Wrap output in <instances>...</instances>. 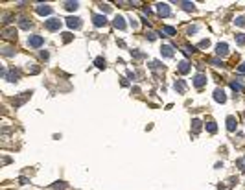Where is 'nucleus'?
<instances>
[{"mask_svg":"<svg viewBox=\"0 0 245 190\" xmlns=\"http://www.w3.org/2000/svg\"><path fill=\"white\" fill-rule=\"evenodd\" d=\"M44 28H46L48 32H57L59 28H61V20L55 19V17H52V19L44 20Z\"/></svg>","mask_w":245,"mask_h":190,"instance_id":"f257e3e1","label":"nucleus"},{"mask_svg":"<svg viewBox=\"0 0 245 190\" xmlns=\"http://www.w3.org/2000/svg\"><path fill=\"white\" fill-rule=\"evenodd\" d=\"M28 44L31 48H41L44 44V39L41 37V35H30V37H28Z\"/></svg>","mask_w":245,"mask_h":190,"instance_id":"f03ea898","label":"nucleus"},{"mask_svg":"<svg viewBox=\"0 0 245 190\" xmlns=\"http://www.w3.org/2000/svg\"><path fill=\"white\" fill-rule=\"evenodd\" d=\"M81 24H83V22H81L79 17H68V19H66V26L72 28V30H79Z\"/></svg>","mask_w":245,"mask_h":190,"instance_id":"7ed1b4c3","label":"nucleus"},{"mask_svg":"<svg viewBox=\"0 0 245 190\" xmlns=\"http://www.w3.org/2000/svg\"><path fill=\"white\" fill-rule=\"evenodd\" d=\"M157 13H159L160 17H168V15L171 13V9H170V6H168V4L159 2V4H157Z\"/></svg>","mask_w":245,"mask_h":190,"instance_id":"20e7f679","label":"nucleus"},{"mask_svg":"<svg viewBox=\"0 0 245 190\" xmlns=\"http://www.w3.org/2000/svg\"><path fill=\"white\" fill-rule=\"evenodd\" d=\"M4 78L8 80V81H11V83H17V81H19V78H20V74H19V70L11 68V70H8V72H6Z\"/></svg>","mask_w":245,"mask_h":190,"instance_id":"39448f33","label":"nucleus"},{"mask_svg":"<svg viewBox=\"0 0 245 190\" xmlns=\"http://www.w3.org/2000/svg\"><path fill=\"white\" fill-rule=\"evenodd\" d=\"M194 85L201 89V87H205L206 85V76L205 74H197V76H194Z\"/></svg>","mask_w":245,"mask_h":190,"instance_id":"423d86ee","label":"nucleus"},{"mask_svg":"<svg viewBox=\"0 0 245 190\" xmlns=\"http://www.w3.org/2000/svg\"><path fill=\"white\" fill-rule=\"evenodd\" d=\"M214 100L219 102V103H225V102H227L225 90H223V89H216V90H214Z\"/></svg>","mask_w":245,"mask_h":190,"instance_id":"0eeeda50","label":"nucleus"},{"mask_svg":"<svg viewBox=\"0 0 245 190\" xmlns=\"http://www.w3.org/2000/svg\"><path fill=\"white\" fill-rule=\"evenodd\" d=\"M92 22L96 28H101L107 24V19H105V15H92Z\"/></svg>","mask_w":245,"mask_h":190,"instance_id":"6e6552de","label":"nucleus"},{"mask_svg":"<svg viewBox=\"0 0 245 190\" xmlns=\"http://www.w3.org/2000/svg\"><path fill=\"white\" fill-rule=\"evenodd\" d=\"M35 9H37L39 15H50V13H52V8L48 4H37V8H35Z\"/></svg>","mask_w":245,"mask_h":190,"instance_id":"1a4fd4ad","label":"nucleus"},{"mask_svg":"<svg viewBox=\"0 0 245 190\" xmlns=\"http://www.w3.org/2000/svg\"><path fill=\"white\" fill-rule=\"evenodd\" d=\"M216 54L221 55V57H225V55L229 54V46H227V43H219L218 46H216Z\"/></svg>","mask_w":245,"mask_h":190,"instance_id":"9d476101","label":"nucleus"},{"mask_svg":"<svg viewBox=\"0 0 245 190\" xmlns=\"http://www.w3.org/2000/svg\"><path fill=\"white\" fill-rule=\"evenodd\" d=\"M2 37H6V39H15L17 37V30H15V28H4V30H2Z\"/></svg>","mask_w":245,"mask_h":190,"instance_id":"9b49d317","label":"nucleus"},{"mask_svg":"<svg viewBox=\"0 0 245 190\" xmlns=\"http://www.w3.org/2000/svg\"><path fill=\"white\" fill-rule=\"evenodd\" d=\"M113 24H114V28H118V30H125V19L120 17V15H116V17H114Z\"/></svg>","mask_w":245,"mask_h":190,"instance_id":"f8f14e48","label":"nucleus"},{"mask_svg":"<svg viewBox=\"0 0 245 190\" xmlns=\"http://www.w3.org/2000/svg\"><path fill=\"white\" fill-rule=\"evenodd\" d=\"M236 125H238V120H236V116H227V129L229 131H236Z\"/></svg>","mask_w":245,"mask_h":190,"instance_id":"ddd939ff","label":"nucleus"},{"mask_svg":"<svg viewBox=\"0 0 245 190\" xmlns=\"http://www.w3.org/2000/svg\"><path fill=\"white\" fill-rule=\"evenodd\" d=\"M30 94H31V92H22V96H19L17 100H13V105H15V107H20V105H22V103L28 100V98H30Z\"/></svg>","mask_w":245,"mask_h":190,"instance_id":"4468645a","label":"nucleus"},{"mask_svg":"<svg viewBox=\"0 0 245 190\" xmlns=\"http://www.w3.org/2000/svg\"><path fill=\"white\" fill-rule=\"evenodd\" d=\"M173 89L177 90V92H181V94H183V92H186V83H184L183 80H177V81L173 83Z\"/></svg>","mask_w":245,"mask_h":190,"instance_id":"2eb2a0df","label":"nucleus"},{"mask_svg":"<svg viewBox=\"0 0 245 190\" xmlns=\"http://www.w3.org/2000/svg\"><path fill=\"white\" fill-rule=\"evenodd\" d=\"M160 54H162L164 57H171V55H173V48L170 44H164L162 48H160Z\"/></svg>","mask_w":245,"mask_h":190,"instance_id":"dca6fc26","label":"nucleus"},{"mask_svg":"<svg viewBox=\"0 0 245 190\" xmlns=\"http://www.w3.org/2000/svg\"><path fill=\"white\" fill-rule=\"evenodd\" d=\"M179 72L181 74H188V72H190V63H188V61H181L179 63Z\"/></svg>","mask_w":245,"mask_h":190,"instance_id":"f3484780","label":"nucleus"},{"mask_svg":"<svg viewBox=\"0 0 245 190\" xmlns=\"http://www.w3.org/2000/svg\"><path fill=\"white\" fill-rule=\"evenodd\" d=\"M19 26L22 28V30H30V26H31V20L30 19H26V17H22L19 20Z\"/></svg>","mask_w":245,"mask_h":190,"instance_id":"a211bd4d","label":"nucleus"},{"mask_svg":"<svg viewBox=\"0 0 245 190\" xmlns=\"http://www.w3.org/2000/svg\"><path fill=\"white\" fill-rule=\"evenodd\" d=\"M192 131H194V135H197V133L201 131V120H197V118L192 120Z\"/></svg>","mask_w":245,"mask_h":190,"instance_id":"6ab92c4d","label":"nucleus"},{"mask_svg":"<svg viewBox=\"0 0 245 190\" xmlns=\"http://www.w3.org/2000/svg\"><path fill=\"white\" fill-rule=\"evenodd\" d=\"M234 41H236L238 46H243L245 44V33H236L234 35Z\"/></svg>","mask_w":245,"mask_h":190,"instance_id":"aec40b11","label":"nucleus"},{"mask_svg":"<svg viewBox=\"0 0 245 190\" xmlns=\"http://www.w3.org/2000/svg\"><path fill=\"white\" fill-rule=\"evenodd\" d=\"M63 6H65V9H68V11H76V9L79 8V4H78V2H65Z\"/></svg>","mask_w":245,"mask_h":190,"instance_id":"412c9836","label":"nucleus"},{"mask_svg":"<svg viewBox=\"0 0 245 190\" xmlns=\"http://www.w3.org/2000/svg\"><path fill=\"white\" fill-rule=\"evenodd\" d=\"M205 128H206V131H208V133H216V131H218V125H216V122H212V120L206 122Z\"/></svg>","mask_w":245,"mask_h":190,"instance_id":"4be33fe9","label":"nucleus"},{"mask_svg":"<svg viewBox=\"0 0 245 190\" xmlns=\"http://www.w3.org/2000/svg\"><path fill=\"white\" fill-rule=\"evenodd\" d=\"M66 186H68V185H66L65 181H57L52 188H54V190H66Z\"/></svg>","mask_w":245,"mask_h":190,"instance_id":"5701e85b","label":"nucleus"},{"mask_svg":"<svg viewBox=\"0 0 245 190\" xmlns=\"http://www.w3.org/2000/svg\"><path fill=\"white\" fill-rule=\"evenodd\" d=\"M162 33H164V35H175L177 32H175L173 26H164V28H162Z\"/></svg>","mask_w":245,"mask_h":190,"instance_id":"b1692460","label":"nucleus"},{"mask_svg":"<svg viewBox=\"0 0 245 190\" xmlns=\"http://www.w3.org/2000/svg\"><path fill=\"white\" fill-rule=\"evenodd\" d=\"M2 54L6 55V57H11V55H15L13 48H9V46H4V48H2Z\"/></svg>","mask_w":245,"mask_h":190,"instance_id":"393cba45","label":"nucleus"},{"mask_svg":"<svg viewBox=\"0 0 245 190\" xmlns=\"http://www.w3.org/2000/svg\"><path fill=\"white\" fill-rule=\"evenodd\" d=\"M230 87H232V90H236V92H240V90H243V85L240 81H232L230 83Z\"/></svg>","mask_w":245,"mask_h":190,"instance_id":"a878e982","label":"nucleus"},{"mask_svg":"<svg viewBox=\"0 0 245 190\" xmlns=\"http://www.w3.org/2000/svg\"><path fill=\"white\" fill-rule=\"evenodd\" d=\"M210 63H212L214 67H225V63H223L221 59H218V57H212V59H210Z\"/></svg>","mask_w":245,"mask_h":190,"instance_id":"bb28decb","label":"nucleus"},{"mask_svg":"<svg viewBox=\"0 0 245 190\" xmlns=\"http://www.w3.org/2000/svg\"><path fill=\"white\" fill-rule=\"evenodd\" d=\"M28 72L30 74H39V67H35L33 63H30V65H28Z\"/></svg>","mask_w":245,"mask_h":190,"instance_id":"cd10ccee","label":"nucleus"},{"mask_svg":"<svg viewBox=\"0 0 245 190\" xmlns=\"http://www.w3.org/2000/svg\"><path fill=\"white\" fill-rule=\"evenodd\" d=\"M181 6H183V9H186V11H192L194 9V4L192 2H181Z\"/></svg>","mask_w":245,"mask_h":190,"instance_id":"c85d7f7f","label":"nucleus"},{"mask_svg":"<svg viewBox=\"0 0 245 190\" xmlns=\"http://www.w3.org/2000/svg\"><path fill=\"white\" fill-rule=\"evenodd\" d=\"M94 63H96V67H98V68H105V59L96 57V61H94Z\"/></svg>","mask_w":245,"mask_h":190,"instance_id":"c756f323","label":"nucleus"},{"mask_svg":"<svg viewBox=\"0 0 245 190\" xmlns=\"http://www.w3.org/2000/svg\"><path fill=\"white\" fill-rule=\"evenodd\" d=\"M236 26H241V28H245V17H236Z\"/></svg>","mask_w":245,"mask_h":190,"instance_id":"7c9ffc66","label":"nucleus"},{"mask_svg":"<svg viewBox=\"0 0 245 190\" xmlns=\"http://www.w3.org/2000/svg\"><path fill=\"white\" fill-rule=\"evenodd\" d=\"M131 55H133V57H136V59H142L144 57V54L138 52V50H131Z\"/></svg>","mask_w":245,"mask_h":190,"instance_id":"2f4dec72","label":"nucleus"},{"mask_svg":"<svg viewBox=\"0 0 245 190\" xmlns=\"http://www.w3.org/2000/svg\"><path fill=\"white\" fill-rule=\"evenodd\" d=\"M146 37H148L149 41H155L157 39V33L155 32H146Z\"/></svg>","mask_w":245,"mask_h":190,"instance_id":"473e14b6","label":"nucleus"},{"mask_svg":"<svg viewBox=\"0 0 245 190\" xmlns=\"http://www.w3.org/2000/svg\"><path fill=\"white\" fill-rule=\"evenodd\" d=\"M72 41V33H63V43H70Z\"/></svg>","mask_w":245,"mask_h":190,"instance_id":"72a5a7b5","label":"nucleus"},{"mask_svg":"<svg viewBox=\"0 0 245 190\" xmlns=\"http://www.w3.org/2000/svg\"><path fill=\"white\" fill-rule=\"evenodd\" d=\"M2 19H4V20H2L4 24H9V22H11V15H9V13H6V15H4Z\"/></svg>","mask_w":245,"mask_h":190,"instance_id":"f704fd0d","label":"nucleus"},{"mask_svg":"<svg viewBox=\"0 0 245 190\" xmlns=\"http://www.w3.org/2000/svg\"><path fill=\"white\" fill-rule=\"evenodd\" d=\"M100 9H101L103 13H109V11H111V6H107V4H101V6H100Z\"/></svg>","mask_w":245,"mask_h":190,"instance_id":"c9c22d12","label":"nucleus"},{"mask_svg":"<svg viewBox=\"0 0 245 190\" xmlns=\"http://www.w3.org/2000/svg\"><path fill=\"white\" fill-rule=\"evenodd\" d=\"M199 46H201V48H208V46H210V41H208V39L201 41V43H199Z\"/></svg>","mask_w":245,"mask_h":190,"instance_id":"e433bc0d","label":"nucleus"},{"mask_svg":"<svg viewBox=\"0 0 245 190\" xmlns=\"http://www.w3.org/2000/svg\"><path fill=\"white\" fill-rule=\"evenodd\" d=\"M238 166H240L241 172H245V163H243V161H238Z\"/></svg>","mask_w":245,"mask_h":190,"instance_id":"4c0bfd02","label":"nucleus"},{"mask_svg":"<svg viewBox=\"0 0 245 190\" xmlns=\"http://www.w3.org/2000/svg\"><path fill=\"white\" fill-rule=\"evenodd\" d=\"M195 32H197V26H190V28H188V33H195Z\"/></svg>","mask_w":245,"mask_h":190,"instance_id":"58836bf2","label":"nucleus"},{"mask_svg":"<svg viewBox=\"0 0 245 190\" xmlns=\"http://www.w3.org/2000/svg\"><path fill=\"white\" fill-rule=\"evenodd\" d=\"M131 26H133V30H135V28H138V22H136V19H133V20H131Z\"/></svg>","mask_w":245,"mask_h":190,"instance_id":"ea45409f","label":"nucleus"},{"mask_svg":"<svg viewBox=\"0 0 245 190\" xmlns=\"http://www.w3.org/2000/svg\"><path fill=\"white\" fill-rule=\"evenodd\" d=\"M127 76H129V78H131L133 81H135V80H136V74H135V72H127Z\"/></svg>","mask_w":245,"mask_h":190,"instance_id":"a19ab883","label":"nucleus"},{"mask_svg":"<svg viewBox=\"0 0 245 190\" xmlns=\"http://www.w3.org/2000/svg\"><path fill=\"white\" fill-rule=\"evenodd\" d=\"M238 72H243V74H245V63H243V65H240V67H238Z\"/></svg>","mask_w":245,"mask_h":190,"instance_id":"79ce46f5","label":"nucleus"},{"mask_svg":"<svg viewBox=\"0 0 245 190\" xmlns=\"http://www.w3.org/2000/svg\"><path fill=\"white\" fill-rule=\"evenodd\" d=\"M41 57H43V59H48L50 55H48V52H41Z\"/></svg>","mask_w":245,"mask_h":190,"instance_id":"37998d69","label":"nucleus"}]
</instances>
